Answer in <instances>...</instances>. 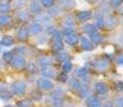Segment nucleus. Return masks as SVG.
<instances>
[{"label": "nucleus", "mask_w": 123, "mask_h": 107, "mask_svg": "<svg viewBox=\"0 0 123 107\" xmlns=\"http://www.w3.org/2000/svg\"><path fill=\"white\" fill-rule=\"evenodd\" d=\"M26 89H27L26 82L23 80H16L11 85V91L14 95H18V97L24 95L26 92Z\"/></svg>", "instance_id": "f257e3e1"}, {"label": "nucleus", "mask_w": 123, "mask_h": 107, "mask_svg": "<svg viewBox=\"0 0 123 107\" xmlns=\"http://www.w3.org/2000/svg\"><path fill=\"white\" fill-rule=\"evenodd\" d=\"M37 87L40 91H51L52 89H54V84L53 82L45 77H41L37 79Z\"/></svg>", "instance_id": "f03ea898"}, {"label": "nucleus", "mask_w": 123, "mask_h": 107, "mask_svg": "<svg viewBox=\"0 0 123 107\" xmlns=\"http://www.w3.org/2000/svg\"><path fill=\"white\" fill-rule=\"evenodd\" d=\"M10 64L13 69H16V70L23 69V67H25V65H26V59L23 55H16V56L13 57V59L11 60Z\"/></svg>", "instance_id": "7ed1b4c3"}, {"label": "nucleus", "mask_w": 123, "mask_h": 107, "mask_svg": "<svg viewBox=\"0 0 123 107\" xmlns=\"http://www.w3.org/2000/svg\"><path fill=\"white\" fill-rule=\"evenodd\" d=\"M109 64H110V62H109L107 59L102 58V59H98V60L95 61V63H94V66L96 67V70H97V71L103 72V71H106V70H108Z\"/></svg>", "instance_id": "20e7f679"}, {"label": "nucleus", "mask_w": 123, "mask_h": 107, "mask_svg": "<svg viewBox=\"0 0 123 107\" xmlns=\"http://www.w3.org/2000/svg\"><path fill=\"white\" fill-rule=\"evenodd\" d=\"M80 43H81V47H82V49L85 51H91L95 48V47H94V44L91 42V40H90L89 38H86V36H81Z\"/></svg>", "instance_id": "39448f33"}, {"label": "nucleus", "mask_w": 123, "mask_h": 107, "mask_svg": "<svg viewBox=\"0 0 123 107\" xmlns=\"http://www.w3.org/2000/svg\"><path fill=\"white\" fill-rule=\"evenodd\" d=\"M42 31H43V27H42V25L39 23L31 24V25L29 26V28H28V33H29L30 36H37V34L41 33Z\"/></svg>", "instance_id": "423d86ee"}, {"label": "nucleus", "mask_w": 123, "mask_h": 107, "mask_svg": "<svg viewBox=\"0 0 123 107\" xmlns=\"http://www.w3.org/2000/svg\"><path fill=\"white\" fill-rule=\"evenodd\" d=\"M41 74H42L43 77L45 78H53L56 76V70L54 67H52L51 65L50 66H45L41 69Z\"/></svg>", "instance_id": "0eeeda50"}, {"label": "nucleus", "mask_w": 123, "mask_h": 107, "mask_svg": "<svg viewBox=\"0 0 123 107\" xmlns=\"http://www.w3.org/2000/svg\"><path fill=\"white\" fill-rule=\"evenodd\" d=\"M94 90H95V92L97 94L104 95L109 91V88L105 82H96L95 86H94Z\"/></svg>", "instance_id": "6e6552de"}, {"label": "nucleus", "mask_w": 123, "mask_h": 107, "mask_svg": "<svg viewBox=\"0 0 123 107\" xmlns=\"http://www.w3.org/2000/svg\"><path fill=\"white\" fill-rule=\"evenodd\" d=\"M85 105L87 107H99L100 106V100L96 97H87L85 100Z\"/></svg>", "instance_id": "1a4fd4ad"}, {"label": "nucleus", "mask_w": 123, "mask_h": 107, "mask_svg": "<svg viewBox=\"0 0 123 107\" xmlns=\"http://www.w3.org/2000/svg\"><path fill=\"white\" fill-rule=\"evenodd\" d=\"M52 62H53V58L50 56H42L38 60V64L39 66H41V69L45 66H50L52 64Z\"/></svg>", "instance_id": "9d476101"}, {"label": "nucleus", "mask_w": 123, "mask_h": 107, "mask_svg": "<svg viewBox=\"0 0 123 107\" xmlns=\"http://www.w3.org/2000/svg\"><path fill=\"white\" fill-rule=\"evenodd\" d=\"M65 41L68 45H71L72 46V45H76L77 43L80 41V38H79V36L77 33H72V34H70V36H66Z\"/></svg>", "instance_id": "9b49d317"}, {"label": "nucleus", "mask_w": 123, "mask_h": 107, "mask_svg": "<svg viewBox=\"0 0 123 107\" xmlns=\"http://www.w3.org/2000/svg\"><path fill=\"white\" fill-rule=\"evenodd\" d=\"M16 17L18 20L23 21V23H27V21H29V19H30L29 13L26 12V11H19V12H17Z\"/></svg>", "instance_id": "f8f14e48"}, {"label": "nucleus", "mask_w": 123, "mask_h": 107, "mask_svg": "<svg viewBox=\"0 0 123 107\" xmlns=\"http://www.w3.org/2000/svg\"><path fill=\"white\" fill-rule=\"evenodd\" d=\"M92 17L91 11H81L78 13V18L80 21H87Z\"/></svg>", "instance_id": "ddd939ff"}, {"label": "nucleus", "mask_w": 123, "mask_h": 107, "mask_svg": "<svg viewBox=\"0 0 123 107\" xmlns=\"http://www.w3.org/2000/svg\"><path fill=\"white\" fill-rule=\"evenodd\" d=\"M17 107H32L34 106V102L31 99H23L16 102Z\"/></svg>", "instance_id": "4468645a"}, {"label": "nucleus", "mask_w": 123, "mask_h": 107, "mask_svg": "<svg viewBox=\"0 0 123 107\" xmlns=\"http://www.w3.org/2000/svg\"><path fill=\"white\" fill-rule=\"evenodd\" d=\"M68 86H69V88L71 90H79L82 85H81V82H79L77 78H71L68 82Z\"/></svg>", "instance_id": "2eb2a0df"}, {"label": "nucleus", "mask_w": 123, "mask_h": 107, "mask_svg": "<svg viewBox=\"0 0 123 107\" xmlns=\"http://www.w3.org/2000/svg\"><path fill=\"white\" fill-rule=\"evenodd\" d=\"M13 43H14V39H13L11 36H4L3 38L1 39V41H0V44H1L2 46H6V47L12 46Z\"/></svg>", "instance_id": "dca6fc26"}, {"label": "nucleus", "mask_w": 123, "mask_h": 107, "mask_svg": "<svg viewBox=\"0 0 123 107\" xmlns=\"http://www.w3.org/2000/svg\"><path fill=\"white\" fill-rule=\"evenodd\" d=\"M13 97V93L10 89H6V90H1L0 91V99L2 101H9L11 100Z\"/></svg>", "instance_id": "f3484780"}, {"label": "nucleus", "mask_w": 123, "mask_h": 107, "mask_svg": "<svg viewBox=\"0 0 123 107\" xmlns=\"http://www.w3.org/2000/svg\"><path fill=\"white\" fill-rule=\"evenodd\" d=\"M51 105H52V107H64V100L60 97L52 95Z\"/></svg>", "instance_id": "a211bd4d"}, {"label": "nucleus", "mask_w": 123, "mask_h": 107, "mask_svg": "<svg viewBox=\"0 0 123 107\" xmlns=\"http://www.w3.org/2000/svg\"><path fill=\"white\" fill-rule=\"evenodd\" d=\"M79 97L81 99H86L87 97H90V93H91V90L87 86H81V88L79 89Z\"/></svg>", "instance_id": "6ab92c4d"}, {"label": "nucleus", "mask_w": 123, "mask_h": 107, "mask_svg": "<svg viewBox=\"0 0 123 107\" xmlns=\"http://www.w3.org/2000/svg\"><path fill=\"white\" fill-rule=\"evenodd\" d=\"M29 12L31 14H35V15H38L40 14L41 12V5L37 2H32V3L29 4Z\"/></svg>", "instance_id": "aec40b11"}, {"label": "nucleus", "mask_w": 123, "mask_h": 107, "mask_svg": "<svg viewBox=\"0 0 123 107\" xmlns=\"http://www.w3.org/2000/svg\"><path fill=\"white\" fill-rule=\"evenodd\" d=\"M90 40H91V42L93 43V44H100V43L104 41V38H103L102 34L96 32V33H93L90 36Z\"/></svg>", "instance_id": "412c9836"}, {"label": "nucleus", "mask_w": 123, "mask_h": 107, "mask_svg": "<svg viewBox=\"0 0 123 107\" xmlns=\"http://www.w3.org/2000/svg\"><path fill=\"white\" fill-rule=\"evenodd\" d=\"M42 97H43V95H42V92H41L40 90H32L31 92H30V97L29 99H31L32 101H37V102H39V101H41L42 100Z\"/></svg>", "instance_id": "4be33fe9"}, {"label": "nucleus", "mask_w": 123, "mask_h": 107, "mask_svg": "<svg viewBox=\"0 0 123 107\" xmlns=\"http://www.w3.org/2000/svg\"><path fill=\"white\" fill-rule=\"evenodd\" d=\"M37 20L40 21V23L43 24H49L51 21V16H50L48 13H40L37 16Z\"/></svg>", "instance_id": "5701e85b"}, {"label": "nucleus", "mask_w": 123, "mask_h": 107, "mask_svg": "<svg viewBox=\"0 0 123 107\" xmlns=\"http://www.w3.org/2000/svg\"><path fill=\"white\" fill-rule=\"evenodd\" d=\"M28 36H29V33H28V30L26 28H21L17 31V38L21 41H26L28 39Z\"/></svg>", "instance_id": "b1692460"}, {"label": "nucleus", "mask_w": 123, "mask_h": 107, "mask_svg": "<svg viewBox=\"0 0 123 107\" xmlns=\"http://www.w3.org/2000/svg\"><path fill=\"white\" fill-rule=\"evenodd\" d=\"M83 30H84L89 36H91V34L97 32V28H96L94 25H92V24H86V25H84L83 26Z\"/></svg>", "instance_id": "393cba45"}, {"label": "nucleus", "mask_w": 123, "mask_h": 107, "mask_svg": "<svg viewBox=\"0 0 123 107\" xmlns=\"http://www.w3.org/2000/svg\"><path fill=\"white\" fill-rule=\"evenodd\" d=\"M12 23V18L9 15L0 14V26H8Z\"/></svg>", "instance_id": "a878e982"}, {"label": "nucleus", "mask_w": 123, "mask_h": 107, "mask_svg": "<svg viewBox=\"0 0 123 107\" xmlns=\"http://www.w3.org/2000/svg\"><path fill=\"white\" fill-rule=\"evenodd\" d=\"M25 69H26V71H27V73L35 74L37 72V64L35 62H32V61H30V62L26 63Z\"/></svg>", "instance_id": "bb28decb"}, {"label": "nucleus", "mask_w": 123, "mask_h": 107, "mask_svg": "<svg viewBox=\"0 0 123 107\" xmlns=\"http://www.w3.org/2000/svg\"><path fill=\"white\" fill-rule=\"evenodd\" d=\"M64 24L66 26H68V27H72L76 24V19H74V17L72 15H67V16L64 17Z\"/></svg>", "instance_id": "cd10ccee"}, {"label": "nucleus", "mask_w": 123, "mask_h": 107, "mask_svg": "<svg viewBox=\"0 0 123 107\" xmlns=\"http://www.w3.org/2000/svg\"><path fill=\"white\" fill-rule=\"evenodd\" d=\"M74 74H76L77 77H80V78H84L85 76L87 75V70L85 69L84 66L83 67H79V69L76 70V72H74Z\"/></svg>", "instance_id": "c85d7f7f"}, {"label": "nucleus", "mask_w": 123, "mask_h": 107, "mask_svg": "<svg viewBox=\"0 0 123 107\" xmlns=\"http://www.w3.org/2000/svg\"><path fill=\"white\" fill-rule=\"evenodd\" d=\"M61 12H62V10H61L60 6H54L53 5L49 9V13H48V14L52 17V16H57V15H60Z\"/></svg>", "instance_id": "c756f323"}, {"label": "nucleus", "mask_w": 123, "mask_h": 107, "mask_svg": "<svg viewBox=\"0 0 123 107\" xmlns=\"http://www.w3.org/2000/svg\"><path fill=\"white\" fill-rule=\"evenodd\" d=\"M11 6L9 3H6V2H1L0 3V14H6V13H8L9 11H10Z\"/></svg>", "instance_id": "7c9ffc66"}, {"label": "nucleus", "mask_w": 123, "mask_h": 107, "mask_svg": "<svg viewBox=\"0 0 123 107\" xmlns=\"http://www.w3.org/2000/svg\"><path fill=\"white\" fill-rule=\"evenodd\" d=\"M52 48L56 53H61L64 49V43L63 42H54V44L52 45Z\"/></svg>", "instance_id": "2f4dec72"}, {"label": "nucleus", "mask_w": 123, "mask_h": 107, "mask_svg": "<svg viewBox=\"0 0 123 107\" xmlns=\"http://www.w3.org/2000/svg\"><path fill=\"white\" fill-rule=\"evenodd\" d=\"M13 53H11V51H4L3 54H2V60L4 61V62H8L10 63L11 60L13 59Z\"/></svg>", "instance_id": "473e14b6"}, {"label": "nucleus", "mask_w": 123, "mask_h": 107, "mask_svg": "<svg viewBox=\"0 0 123 107\" xmlns=\"http://www.w3.org/2000/svg\"><path fill=\"white\" fill-rule=\"evenodd\" d=\"M56 79H57V82H62V84H64V82H68V75L67 73H60L57 76H56Z\"/></svg>", "instance_id": "72a5a7b5"}, {"label": "nucleus", "mask_w": 123, "mask_h": 107, "mask_svg": "<svg viewBox=\"0 0 123 107\" xmlns=\"http://www.w3.org/2000/svg\"><path fill=\"white\" fill-rule=\"evenodd\" d=\"M68 58H69V56H68V54L67 53H61V54H58L57 56H56V60L57 61H60V62H65V61H67L68 60Z\"/></svg>", "instance_id": "f704fd0d"}, {"label": "nucleus", "mask_w": 123, "mask_h": 107, "mask_svg": "<svg viewBox=\"0 0 123 107\" xmlns=\"http://www.w3.org/2000/svg\"><path fill=\"white\" fill-rule=\"evenodd\" d=\"M65 93H66V90L64 88H62V87H57V88H55V90H54V95H55V97H62Z\"/></svg>", "instance_id": "c9c22d12"}, {"label": "nucleus", "mask_w": 123, "mask_h": 107, "mask_svg": "<svg viewBox=\"0 0 123 107\" xmlns=\"http://www.w3.org/2000/svg\"><path fill=\"white\" fill-rule=\"evenodd\" d=\"M63 70L65 73H68V72H70L72 70V63L69 62V61H65V62L63 63Z\"/></svg>", "instance_id": "e433bc0d"}, {"label": "nucleus", "mask_w": 123, "mask_h": 107, "mask_svg": "<svg viewBox=\"0 0 123 107\" xmlns=\"http://www.w3.org/2000/svg\"><path fill=\"white\" fill-rule=\"evenodd\" d=\"M72 33H74V27H68V26H66V27H64V29H63V34L64 36H70V34H72Z\"/></svg>", "instance_id": "4c0bfd02"}, {"label": "nucleus", "mask_w": 123, "mask_h": 107, "mask_svg": "<svg viewBox=\"0 0 123 107\" xmlns=\"http://www.w3.org/2000/svg\"><path fill=\"white\" fill-rule=\"evenodd\" d=\"M105 24H106V26H107L108 28H112L113 26L116 25V20H115V18H113V17L109 16L108 18L105 20Z\"/></svg>", "instance_id": "58836bf2"}, {"label": "nucleus", "mask_w": 123, "mask_h": 107, "mask_svg": "<svg viewBox=\"0 0 123 107\" xmlns=\"http://www.w3.org/2000/svg\"><path fill=\"white\" fill-rule=\"evenodd\" d=\"M41 4H42L44 8H51L54 4V0H41Z\"/></svg>", "instance_id": "ea45409f"}, {"label": "nucleus", "mask_w": 123, "mask_h": 107, "mask_svg": "<svg viewBox=\"0 0 123 107\" xmlns=\"http://www.w3.org/2000/svg\"><path fill=\"white\" fill-rule=\"evenodd\" d=\"M63 4L66 9H71L74 6V0H64Z\"/></svg>", "instance_id": "a19ab883"}, {"label": "nucleus", "mask_w": 123, "mask_h": 107, "mask_svg": "<svg viewBox=\"0 0 123 107\" xmlns=\"http://www.w3.org/2000/svg\"><path fill=\"white\" fill-rule=\"evenodd\" d=\"M62 39H63V36H62L61 32L56 31L53 33V41L54 42H62Z\"/></svg>", "instance_id": "79ce46f5"}, {"label": "nucleus", "mask_w": 123, "mask_h": 107, "mask_svg": "<svg viewBox=\"0 0 123 107\" xmlns=\"http://www.w3.org/2000/svg\"><path fill=\"white\" fill-rule=\"evenodd\" d=\"M96 24H97V26H98L99 28H102L103 26L105 25V19L103 18L102 15H99V16L96 17Z\"/></svg>", "instance_id": "37998d69"}, {"label": "nucleus", "mask_w": 123, "mask_h": 107, "mask_svg": "<svg viewBox=\"0 0 123 107\" xmlns=\"http://www.w3.org/2000/svg\"><path fill=\"white\" fill-rule=\"evenodd\" d=\"M25 51H26L25 46H17L16 48H14V53H16L17 55H23Z\"/></svg>", "instance_id": "c03bdc74"}, {"label": "nucleus", "mask_w": 123, "mask_h": 107, "mask_svg": "<svg viewBox=\"0 0 123 107\" xmlns=\"http://www.w3.org/2000/svg\"><path fill=\"white\" fill-rule=\"evenodd\" d=\"M123 0H110V5L113 8H118V6H121Z\"/></svg>", "instance_id": "a18cd8bd"}, {"label": "nucleus", "mask_w": 123, "mask_h": 107, "mask_svg": "<svg viewBox=\"0 0 123 107\" xmlns=\"http://www.w3.org/2000/svg\"><path fill=\"white\" fill-rule=\"evenodd\" d=\"M54 32H56V28L54 27V26H52V25H49L47 27V33L48 34H53Z\"/></svg>", "instance_id": "49530a36"}, {"label": "nucleus", "mask_w": 123, "mask_h": 107, "mask_svg": "<svg viewBox=\"0 0 123 107\" xmlns=\"http://www.w3.org/2000/svg\"><path fill=\"white\" fill-rule=\"evenodd\" d=\"M14 3H15V8H22L25 4V0H15Z\"/></svg>", "instance_id": "de8ad7c7"}, {"label": "nucleus", "mask_w": 123, "mask_h": 107, "mask_svg": "<svg viewBox=\"0 0 123 107\" xmlns=\"http://www.w3.org/2000/svg\"><path fill=\"white\" fill-rule=\"evenodd\" d=\"M116 89L118 91H123V82L119 80V82H116Z\"/></svg>", "instance_id": "09e8293b"}, {"label": "nucleus", "mask_w": 123, "mask_h": 107, "mask_svg": "<svg viewBox=\"0 0 123 107\" xmlns=\"http://www.w3.org/2000/svg\"><path fill=\"white\" fill-rule=\"evenodd\" d=\"M116 62H117L118 65H122V66H123V54H121L120 56L117 57V59H116Z\"/></svg>", "instance_id": "8fccbe9b"}, {"label": "nucleus", "mask_w": 123, "mask_h": 107, "mask_svg": "<svg viewBox=\"0 0 123 107\" xmlns=\"http://www.w3.org/2000/svg\"><path fill=\"white\" fill-rule=\"evenodd\" d=\"M116 106L123 107V97H118V99L116 100Z\"/></svg>", "instance_id": "3c124183"}, {"label": "nucleus", "mask_w": 123, "mask_h": 107, "mask_svg": "<svg viewBox=\"0 0 123 107\" xmlns=\"http://www.w3.org/2000/svg\"><path fill=\"white\" fill-rule=\"evenodd\" d=\"M102 107H113V105L110 103V102H107V103H105V104H104V105H103Z\"/></svg>", "instance_id": "603ef678"}, {"label": "nucleus", "mask_w": 123, "mask_h": 107, "mask_svg": "<svg viewBox=\"0 0 123 107\" xmlns=\"http://www.w3.org/2000/svg\"><path fill=\"white\" fill-rule=\"evenodd\" d=\"M37 43H38V44H44L45 43V40H44V38H41V40L40 41H37Z\"/></svg>", "instance_id": "864d4df0"}, {"label": "nucleus", "mask_w": 123, "mask_h": 107, "mask_svg": "<svg viewBox=\"0 0 123 107\" xmlns=\"http://www.w3.org/2000/svg\"><path fill=\"white\" fill-rule=\"evenodd\" d=\"M4 107H14L13 105H6V106H4Z\"/></svg>", "instance_id": "5fc2aeb1"}, {"label": "nucleus", "mask_w": 123, "mask_h": 107, "mask_svg": "<svg viewBox=\"0 0 123 107\" xmlns=\"http://www.w3.org/2000/svg\"><path fill=\"white\" fill-rule=\"evenodd\" d=\"M96 1H100V0H96Z\"/></svg>", "instance_id": "6e6d98bb"}, {"label": "nucleus", "mask_w": 123, "mask_h": 107, "mask_svg": "<svg viewBox=\"0 0 123 107\" xmlns=\"http://www.w3.org/2000/svg\"><path fill=\"white\" fill-rule=\"evenodd\" d=\"M0 51H1V46H0Z\"/></svg>", "instance_id": "4d7b16f0"}, {"label": "nucleus", "mask_w": 123, "mask_h": 107, "mask_svg": "<svg viewBox=\"0 0 123 107\" xmlns=\"http://www.w3.org/2000/svg\"><path fill=\"white\" fill-rule=\"evenodd\" d=\"M32 1H37V0H32Z\"/></svg>", "instance_id": "13d9d810"}]
</instances>
